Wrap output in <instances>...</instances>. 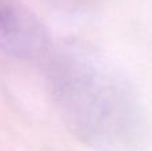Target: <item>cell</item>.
I'll use <instances>...</instances> for the list:
<instances>
[{
  "instance_id": "obj_1",
  "label": "cell",
  "mask_w": 152,
  "mask_h": 151,
  "mask_svg": "<svg viewBox=\"0 0 152 151\" xmlns=\"http://www.w3.org/2000/svg\"><path fill=\"white\" fill-rule=\"evenodd\" d=\"M43 66L56 110L79 142L96 151H126L144 138L147 115L139 92L103 54L60 43Z\"/></svg>"
},
{
  "instance_id": "obj_2",
  "label": "cell",
  "mask_w": 152,
  "mask_h": 151,
  "mask_svg": "<svg viewBox=\"0 0 152 151\" xmlns=\"http://www.w3.org/2000/svg\"><path fill=\"white\" fill-rule=\"evenodd\" d=\"M53 42L43 21L21 0H0V51L16 59L44 63Z\"/></svg>"
}]
</instances>
